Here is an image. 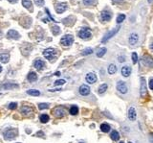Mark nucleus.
I'll list each match as a JSON object with an SVG mask.
<instances>
[{
    "instance_id": "obj_17",
    "label": "nucleus",
    "mask_w": 153,
    "mask_h": 143,
    "mask_svg": "<svg viewBox=\"0 0 153 143\" xmlns=\"http://www.w3.org/2000/svg\"><path fill=\"white\" fill-rule=\"evenodd\" d=\"M8 37H9L10 39H19V37H20V35L18 34V32H16L15 30H10V31L8 32Z\"/></svg>"
},
{
    "instance_id": "obj_42",
    "label": "nucleus",
    "mask_w": 153,
    "mask_h": 143,
    "mask_svg": "<svg viewBox=\"0 0 153 143\" xmlns=\"http://www.w3.org/2000/svg\"><path fill=\"white\" fill-rule=\"evenodd\" d=\"M149 88L153 90V79H150V81H149Z\"/></svg>"
},
{
    "instance_id": "obj_6",
    "label": "nucleus",
    "mask_w": 153,
    "mask_h": 143,
    "mask_svg": "<svg viewBox=\"0 0 153 143\" xmlns=\"http://www.w3.org/2000/svg\"><path fill=\"white\" fill-rule=\"evenodd\" d=\"M127 117L130 121H135L137 118V111L134 107H130L128 109V112H127Z\"/></svg>"
},
{
    "instance_id": "obj_44",
    "label": "nucleus",
    "mask_w": 153,
    "mask_h": 143,
    "mask_svg": "<svg viewBox=\"0 0 153 143\" xmlns=\"http://www.w3.org/2000/svg\"><path fill=\"white\" fill-rule=\"evenodd\" d=\"M9 2H11V3H15V2H17V0H9Z\"/></svg>"
},
{
    "instance_id": "obj_37",
    "label": "nucleus",
    "mask_w": 153,
    "mask_h": 143,
    "mask_svg": "<svg viewBox=\"0 0 153 143\" xmlns=\"http://www.w3.org/2000/svg\"><path fill=\"white\" fill-rule=\"evenodd\" d=\"M94 3H96V0H83V4L84 5H92V4H94Z\"/></svg>"
},
{
    "instance_id": "obj_19",
    "label": "nucleus",
    "mask_w": 153,
    "mask_h": 143,
    "mask_svg": "<svg viewBox=\"0 0 153 143\" xmlns=\"http://www.w3.org/2000/svg\"><path fill=\"white\" fill-rule=\"evenodd\" d=\"M21 111L24 115H28V114H30L31 112H33V110H32V108H30V107H28V106H24L21 109Z\"/></svg>"
},
{
    "instance_id": "obj_14",
    "label": "nucleus",
    "mask_w": 153,
    "mask_h": 143,
    "mask_svg": "<svg viewBox=\"0 0 153 143\" xmlns=\"http://www.w3.org/2000/svg\"><path fill=\"white\" fill-rule=\"evenodd\" d=\"M100 17H101L102 20H104V21H108V20L111 19V17H112V13H111L109 11H103L102 13H101Z\"/></svg>"
},
{
    "instance_id": "obj_12",
    "label": "nucleus",
    "mask_w": 153,
    "mask_h": 143,
    "mask_svg": "<svg viewBox=\"0 0 153 143\" xmlns=\"http://www.w3.org/2000/svg\"><path fill=\"white\" fill-rule=\"evenodd\" d=\"M141 96L144 97L146 95V84H145V79L143 77L141 78Z\"/></svg>"
},
{
    "instance_id": "obj_40",
    "label": "nucleus",
    "mask_w": 153,
    "mask_h": 143,
    "mask_svg": "<svg viewBox=\"0 0 153 143\" xmlns=\"http://www.w3.org/2000/svg\"><path fill=\"white\" fill-rule=\"evenodd\" d=\"M16 107H17V104H16V103H11V104L9 105V109H10V110H15Z\"/></svg>"
},
{
    "instance_id": "obj_9",
    "label": "nucleus",
    "mask_w": 153,
    "mask_h": 143,
    "mask_svg": "<svg viewBox=\"0 0 153 143\" xmlns=\"http://www.w3.org/2000/svg\"><path fill=\"white\" fill-rule=\"evenodd\" d=\"M139 41V35L136 33H132L128 38V42L130 45H136Z\"/></svg>"
},
{
    "instance_id": "obj_53",
    "label": "nucleus",
    "mask_w": 153,
    "mask_h": 143,
    "mask_svg": "<svg viewBox=\"0 0 153 143\" xmlns=\"http://www.w3.org/2000/svg\"><path fill=\"white\" fill-rule=\"evenodd\" d=\"M129 143H132V142H129Z\"/></svg>"
},
{
    "instance_id": "obj_15",
    "label": "nucleus",
    "mask_w": 153,
    "mask_h": 143,
    "mask_svg": "<svg viewBox=\"0 0 153 143\" xmlns=\"http://www.w3.org/2000/svg\"><path fill=\"white\" fill-rule=\"evenodd\" d=\"M142 62L145 65L149 66V67H153V60L149 56H144L143 59H142Z\"/></svg>"
},
{
    "instance_id": "obj_50",
    "label": "nucleus",
    "mask_w": 153,
    "mask_h": 143,
    "mask_svg": "<svg viewBox=\"0 0 153 143\" xmlns=\"http://www.w3.org/2000/svg\"><path fill=\"white\" fill-rule=\"evenodd\" d=\"M1 35H2V33H1V31H0V36H1Z\"/></svg>"
},
{
    "instance_id": "obj_46",
    "label": "nucleus",
    "mask_w": 153,
    "mask_h": 143,
    "mask_svg": "<svg viewBox=\"0 0 153 143\" xmlns=\"http://www.w3.org/2000/svg\"><path fill=\"white\" fill-rule=\"evenodd\" d=\"M114 2H117V3H119V2H121L122 0H113Z\"/></svg>"
},
{
    "instance_id": "obj_48",
    "label": "nucleus",
    "mask_w": 153,
    "mask_h": 143,
    "mask_svg": "<svg viewBox=\"0 0 153 143\" xmlns=\"http://www.w3.org/2000/svg\"><path fill=\"white\" fill-rule=\"evenodd\" d=\"M147 1H148V3H152L153 0H147Z\"/></svg>"
},
{
    "instance_id": "obj_29",
    "label": "nucleus",
    "mask_w": 153,
    "mask_h": 143,
    "mask_svg": "<svg viewBox=\"0 0 153 143\" xmlns=\"http://www.w3.org/2000/svg\"><path fill=\"white\" fill-rule=\"evenodd\" d=\"M70 113L72 114V115H76L78 113V108L76 107V106H72L71 108H70Z\"/></svg>"
},
{
    "instance_id": "obj_35",
    "label": "nucleus",
    "mask_w": 153,
    "mask_h": 143,
    "mask_svg": "<svg viewBox=\"0 0 153 143\" xmlns=\"http://www.w3.org/2000/svg\"><path fill=\"white\" fill-rule=\"evenodd\" d=\"M38 108L40 110H45V109H48L49 108V105L47 103H41V104L38 105Z\"/></svg>"
},
{
    "instance_id": "obj_38",
    "label": "nucleus",
    "mask_w": 153,
    "mask_h": 143,
    "mask_svg": "<svg viewBox=\"0 0 153 143\" xmlns=\"http://www.w3.org/2000/svg\"><path fill=\"white\" fill-rule=\"evenodd\" d=\"M63 84H65V80H57V81H55V86H60V85H63Z\"/></svg>"
},
{
    "instance_id": "obj_1",
    "label": "nucleus",
    "mask_w": 153,
    "mask_h": 143,
    "mask_svg": "<svg viewBox=\"0 0 153 143\" xmlns=\"http://www.w3.org/2000/svg\"><path fill=\"white\" fill-rule=\"evenodd\" d=\"M117 89L118 91L121 93V94H125L128 92V88H127V85L125 84V82L123 81H119L117 83Z\"/></svg>"
},
{
    "instance_id": "obj_13",
    "label": "nucleus",
    "mask_w": 153,
    "mask_h": 143,
    "mask_svg": "<svg viewBox=\"0 0 153 143\" xmlns=\"http://www.w3.org/2000/svg\"><path fill=\"white\" fill-rule=\"evenodd\" d=\"M79 93L81 94V95H83V96H86L88 95L89 93H90V88L86 86V85H82V86H80V88H79Z\"/></svg>"
},
{
    "instance_id": "obj_49",
    "label": "nucleus",
    "mask_w": 153,
    "mask_h": 143,
    "mask_svg": "<svg viewBox=\"0 0 153 143\" xmlns=\"http://www.w3.org/2000/svg\"><path fill=\"white\" fill-rule=\"evenodd\" d=\"M2 71V67H1V65H0V72Z\"/></svg>"
},
{
    "instance_id": "obj_31",
    "label": "nucleus",
    "mask_w": 153,
    "mask_h": 143,
    "mask_svg": "<svg viewBox=\"0 0 153 143\" xmlns=\"http://www.w3.org/2000/svg\"><path fill=\"white\" fill-rule=\"evenodd\" d=\"M49 115H47V114H42L41 116H40V121L42 122V123H46V122L49 121Z\"/></svg>"
},
{
    "instance_id": "obj_10",
    "label": "nucleus",
    "mask_w": 153,
    "mask_h": 143,
    "mask_svg": "<svg viewBox=\"0 0 153 143\" xmlns=\"http://www.w3.org/2000/svg\"><path fill=\"white\" fill-rule=\"evenodd\" d=\"M132 72V69L131 67L129 65H125V66H122L121 69H120V73L123 77H129L130 74Z\"/></svg>"
},
{
    "instance_id": "obj_3",
    "label": "nucleus",
    "mask_w": 153,
    "mask_h": 143,
    "mask_svg": "<svg viewBox=\"0 0 153 143\" xmlns=\"http://www.w3.org/2000/svg\"><path fill=\"white\" fill-rule=\"evenodd\" d=\"M17 135V130L16 129H9L4 132V138L5 139H12Z\"/></svg>"
},
{
    "instance_id": "obj_24",
    "label": "nucleus",
    "mask_w": 153,
    "mask_h": 143,
    "mask_svg": "<svg viewBox=\"0 0 153 143\" xmlns=\"http://www.w3.org/2000/svg\"><path fill=\"white\" fill-rule=\"evenodd\" d=\"M36 79H37V75L34 73V72H30L29 73V75H28V80L30 81V82H34V81H36Z\"/></svg>"
},
{
    "instance_id": "obj_52",
    "label": "nucleus",
    "mask_w": 153,
    "mask_h": 143,
    "mask_svg": "<svg viewBox=\"0 0 153 143\" xmlns=\"http://www.w3.org/2000/svg\"><path fill=\"white\" fill-rule=\"evenodd\" d=\"M79 143H84V142H79Z\"/></svg>"
},
{
    "instance_id": "obj_43",
    "label": "nucleus",
    "mask_w": 153,
    "mask_h": 143,
    "mask_svg": "<svg viewBox=\"0 0 153 143\" xmlns=\"http://www.w3.org/2000/svg\"><path fill=\"white\" fill-rule=\"evenodd\" d=\"M149 142L153 143V133H150V134H149Z\"/></svg>"
},
{
    "instance_id": "obj_33",
    "label": "nucleus",
    "mask_w": 153,
    "mask_h": 143,
    "mask_svg": "<svg viewBox=\"0 0 153 143\" xmlns=\"http://www.w3.org/2000/svg\"><path fill=\"white\" fill-rule=\"evenodd\" d=\"M125 19V15L124 14H119L117 17V23H121Z\"/></svg>"
},
{
    "instance_id": "obj_39",
    "label": "nucleus",
    "mask_w": 153,
    "mask_h": 143,
    "mask_svg": "<svg viewBox=\"0 0 153 143\" xmlns=\"http://www.w3.org/2000/svg\"><path fill=\"white\" fill-rule=\"evenodd\" d=\"M34 3H35V5L41 7L44 5V0H34Z\"/></svg>"
},
{
    "instance_id": "obj_4",
    "label": "nucleus",
    "mask_w": 153,
    "mask_h": 143,
    "mask_svg": "<svg viewBox=\"0 0 153 143\" xmlns=\"http://www.w3.org/2000/svg\"><path fill=\"white\" fill-rule=\"evenodd\" d=\"M73 41H74V38H73V36H71V35L64 36V37L60 39V43L62 44L63 46H70L71 44L73 43Z\"/></svg>"
},
{
    "instance_id": "obj_16",
    "label": "nucleus",
    "mask_w": 153,
    "mask_h": 143,
    "mask_svg": "<svg viewBox=\"0 0 153 143\" xmlns=\"http://www.w3.org/2000/svg\"><path fill=\"white\" fill-rule=\"evenodd\" d=\"M66 8H67L66 3H60V4H57V5H56L55 10L57 12V13H62L66 10Z\"/></svg>"
},
{
    "instance_id": "obj_27",
    "label": "nucleus",
    "mask_w": 153,
    "mask_h": 143,
    "mask_svg": "<svg viewBox=\"0 0 153 143\" xmlns=\"http://www.w3.org/2000/svg\"><path fill=\"white\" fill-rule=\"evenodd\" d=\"M22 5L25 8H28V9H31L32 8V2H31V0H23L22 1Z\"/></svg>"
},
{
    "instance_id": "obj_21",
    "label": "nucleus",
    "mask_w": 153,
    "mask_h": 143,
    "mask_svg": "<svg viewBox=\"0 0 153 143\" xmlns=\"http://www.w3.org/2000/svg\"><path fill=\"white\" fill-rule=\"evenodd\" d=\"M110 137H111L112 140L117 141V140L120 139V134H119V132H117V131H113V132H111V134H110Z\"/></svg>"
},
{
    "instance_id": "obj_36",
    "label": "nucleus",
    "mask_w": 153,
    "mask_h": 143,
    "mask_svg": "<svg viewBox=\"0 0 153 143\" xmlns=\"http://www.w3.org/2000/svg\"><path fill=\"white\" fill-rule=\"evenodd\" d=\"M132 61H133V64H136L138 62V55L137 53H132Z\"/></svg>"
},
{
    "instance_id": "obj_34",
    "label": "nucleus",
    "mask_w": 153,
    "mask_h": 143,
    "mask_svg": "<svg viewBox=\"0 0 153 143\" xmlns=\"http://www.w3.org/2000/svg\"><path fill=\"white\" fill-rule=\"evenodd\" d=\"M52 31H53V34L54 35H57V34L60 32V29L58 26H53L52 27Z\"/></svg>"
},
{
    "instance_id": "obj_32",
    "label": "nucleus",
    "mask_w": 153,
    "mask_h": 143,
    "mask_svg": "<svg viewBox=\"0 0 153 143\" xmlns=\"http://www.w3.org/2000/svg\"><path fill=\"white\" fill-rule=\"evenodd\" d=\"M93 53V49L92 48H86V49H84L83 51H82V55L83 56H86L88 55V54H92Z\"/></svg>"
},
{
    "instance_id": "obj_26",
    "label": "nucleus",
    "mask_w": 153,
    "mask_h": 143,
    "mask_svg": "<svg viewBox=\"0 0 153 143\" xmlns=\"http://www.w3.org/2000/svg\"><path fill=\"white\" fill-rule=\"evenodd\" d=\"M105 53H106V48H104V47L99 48L98 51H97V57H98V58H101L102 56H104Z\"/></svg>"
},
{
    "instance_id": "obj_20",
    "label": "nucleus",
    "mask_w": 153,
    "mask_h": 143,
    "mask_svg": "<svg viewBox=\"0 0 153 143\" xmlns=\"http://www.w3.org/2000/svg\"><path fill=\"white\" fill-rule=\"evenodd\" d=\"M44 65H45V64H44L43 61H41V60H37V61L34 62V67L36 69H41V68L44 67Z\"/></svg>"
},
{
    "instance_id": "obj_8",
    "label": "nucleus",
    "mask_w": 153,
    "mask_h": 143,
    "mask_svg": "<svg viewBox=\"0 0 153 143\" xmlns=\"http://www.w3.org/2000/svg\"><path fill=\"white\" fill-rule=\"evenodd\" d=\"M120 27H116L115 29H113L112 31H110L109 33H107L106 35H105V36H104V38L102 39V40H101V41H102V42H105V41H107L109 39H111L113 36H115V35L117 34V32L120 30Z\"/></svg>"
},
{
    "instance_id": "obj_2",
    "label": "nucleus",
    "mask_w": 153,
    "mask_h": 143,
    "mask_svg": "<svg viewBox=\"0 0 153 143\" xmlns=\"http://www.w3.org/2000/svg\"><path fill=\"white\" fill-rule=\"evenodd\" d=\"M65 112H66V110L63 108V107H61V106L56 107V108H55V109L53 110L54 115H55V117H58V118L63 117V116L65 115Z\"/></svg>"
},
{
    "instance_id": "obj_25",
    "label": "nucleus",
    "mask_w": 153,
    "mask_h": 143,
    "mask_svg": "<svg viewBox=\"0 0 153 143\" xmlns=\"http://www.w3.org/2000/svg\"><path fill=\"white\" fill-rule=\"evenodd\" d=\"M107 85L106 84H102V85H100L99 87H98V93L99 94H102V93H104L105 91H106V89H107Z\"/></svg>"
},
{
    "instance_id": "obj_11",
    "label": "nucleus",
    "mask_w": 153,
    "mask_h": 143,
    "mask_svg": "<svg viewBox=\"0 0 153 143\" xmlns=\"http://www.w3.org/2000/svg\"><path fill=\"white\" fill-rule=\"evenodd\" d=\"M85 80H86V82L89 83V84H94V83L97 82V76H96L95 73L90 72V73H88L87 75H86Z\"/></svg>"
},
{
    "instance_id": "obj_47",
    "label": "nucleus",
    "mask_w": 153,
    "mask_h": 143,
    "mask_svg": "<svg viewBox=\"0 0 153 143\" xmlns=\"http://www.w3.org/2000/svg\"><path fill=\"white\" fill-rule=\"evenodd\" d=\"M55 75H57V76H59V75H60V73H59V72H56V73H55Z\"/></svg>"
},
{
    "instance_id": "obj_18",
    "label": "nucleus",
    "mask_w": 153,
    "mask_h": 143,
    "mask_svg": "<svg viewBox=\"0 0 153 143\" xmlns=\"http://www.w3.org/2000/svg\"><path fill=\"white\" fill-rule=\"evenodd\" d=\"M9 59H10V56H9L8 53H2V54H0V62L1 63L6 64V63L9 62Z\"/></svg>"
},
{
    "instance_id": "obj_7",
    "label": "nucleus",
    "mask_w": 153,
    "mask_h": 143,
    "mask_svg": "<svg viewBox=\"0 0 153 143\" xmlns=\"http://www.w3.org/2000/svg\"><path fill=\"white\" fill-rule=\"evenodd\" d=\"M55 50L53 49V48H48V49H46L43 52V56L46 59H48V60L53 59L55 57Z\"/></svg>"
},
{
    "instance_id": "obj_22",
    "label": "nucleus",
    "mask_w": 153,
    "mask_h": 143,
    "mask_svg": "<svg viewBox=\"0 0 153 143\" xmlns=\"http://www.w3.org/2000/svg\"><path fill=\"white\" fill-rule=\"evenodd\" d=\"M100 130L103 132H108L110 131V125H108L107 123H103L100 125Z\"/></svg>"
},
{
    "instance_id": "obj_51",
    "label": "nucleus",
    "mask_w": 153,
    "mask_h": 143,
    "mask_svg": "<svg viewBox=\"0 0 153 143\" xmlns=\"http://www.w3.org/2000/svg\"><path fill=\"white\" fill-rule=\"evenodd\" d=\"M120 143H124V142H122V141H121V142H120Z\"/></svg>"
},
{
    "instance_id": "obj_5",
    "label": "nucleus",
    "mask_w": 153,
    "mask_h": 143,
    "mask_svg": "<svg viewBox=\"0 0 153 143\" xmlns=\"http://www.w3.org/2000/svg\"><path fill=\"white\" fill-rule=\"evenodd\" d=\"M78 37L80 39H89L91 37V31L88 29V28H82L79 33H78Z\"/></svg>"
},
{
    "instance_id": "obj_28",
    "label": "nucleus",
    "mask_w": 153,
    "mask_h": 143,
    "mask_svg": "<svg viewBox=\"0 0 153 143\" xmlns=\"http://www.w3.org/2000/svg\"><path fill=\"white\" fill-rule=\"evenodd\" d=\"M27 93L29 95H33V96H38L40 94V92L38 90H36V89H30V90L27 91Z\"/></svg>"
},
{
    "instance_id": "obj_30",
    "label": "nucleus",
    "mask_w": 153,
    "mask_h": 143,
    "mask_svg": "<svg viewBox=\"0 0 153 143\" xmlns=\"http://www.w3.org/2000/svg\"><path fill=\"white\" fill-rule=\"evenodd\" d=\"M3 88L5 89H11V88H18V85H14V84H6L3 86Z\"/></svg>"
},
{
    "instance_id": "obj_41",
    "label": "nucleus",
    "mask_w": 153,
    "mask_h": 143,
    "mask_svg": "<svg viewBox=\"0 0 153 143\" xmlns=\"http://www.w3.org/2000/svg\"><path fill=\"white\" fill-rule=\"evenodd\" d=\"M118 61H119L120 63H123V62H125V58H124L123 56H120L119 59H118Z\"/></svg>"
},
{
    "instance_id": "obj_23",
    "label": "nucleus",
    "mask_w": 153,
    "mask_h": 143,
    "mask_svg": "<svg viewBox=\"0 0 153 143\" xmlns=\"http://www.w3.org/2000/svg\"><path fill=\"white\" fill-rule=\"evenodd\" d=\"M117 72V66L115 65H113V64H111L109 66H108V73L111 74V75H113V74H115Z\"/></svg>"
},
{
    "instance_id": "obj_45",
    "label": "nucleus",
    "mask_w": 153,
    "mask_h": 143,
    "mask_svg": "<svg viewBox=\"0 0 153 143\" xmlns=\"http://www.w3.org/2000/svg\"><path fill=\"white\" fill-rule=\"evenodd\" d=\"M149 48H150V49H151V50L153 51V42L151 44H150V45H149Z\"/></svg>"
}]
</instances>
